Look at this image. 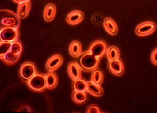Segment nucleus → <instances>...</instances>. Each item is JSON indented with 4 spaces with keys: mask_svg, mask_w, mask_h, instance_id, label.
Instances as JSON below:
<instances>
[{
    "mask_svg": "<svg viewBox=\"0 0 157 113\" xmlns=\"http://www.w3.org/2000/svg\"><path fill=\"white\" fill-rule=\"evenodd\" d=\"M20 19L17 14L13 11L9 9L0 11L1 28L11 27L18 29L21 24Z\"/></svg>",
    "mask_w": 157,
    "mask_h": 113,
    "instance_id": "1",
    "label": "nucleus"
},
{
    "mask_svg": "<svg viewBox=\"0 0 157 113\" xmlns=\"http://www.w3.org/2000/svg\"><path fill=\"white\" fill-rule=\"evenodd\" d=\"M80 62L82 70L86 72H91L98 68L100 59L87 51L82 53Z\"/></svg>",
    "mask_w": 157,
    "mask_h": 113,
    "instance_id": "2",
    "label": "nucleus"
},
{
    "mask_svg": "<svg viewBox=\"0 0 157 113\" xmlns=\"http://www.w3.org/2000/svg\"><path fill=\"white\" fill-rule=\"evenodd\" d=\"M27 85L33 91L43 92L47 88L46 74L37 73L33 77L27 81Z\"/></svg>",
    "mask_w": 157,
    "mask_h": 113,
    "instance_id": "3",
    "label": "nucleus"
},
{
    "mask_svg": "<svg viewBox=\"0 0 157 113\" xmlns=\"http://www.w3.org/2000/svg\"><path fill=\"white\" fill-rule=\"evenodd\" d=\"M20 36L18 29L13 27H5L1 28L0 40L1 41L13 43L18 40Z\"/></svg>",
    "mask_w": 157,
    "mask_h": 113,
    "instance_id": "4",
    "label": "nucleus"
},
{
    "mask_svg": "<svg viewBox=\"0 0 157 113\" xmlns=\"http://www.w3.org/2000/svg\"><path fill=\"white\" fill-rule=\"evenodd\" d=\"M107 49V44L105 41L102 40H97L91 44L88 51L100 59L105 55Z\"/></svg>",
    "mask_w": 157,
    "mask_h": 113,
    "instance_id": "5",
    "label": "nucleus"
},
{
    "mask_svg": "<svg viewBox=\"0 0 157 113\" xmlns=\"http://www.w3.org/2000/svg\"><path fill=\"white\" fill-rule=\"evenodd\" d=\"M157 26L154 22L146 21L139 24L135 29V33L139 36H146L155 32Z\"/></svg>",
    "mask_w": 157,
    "mask_h": 113,
    "instance_id": "6",
    "label": "nucleus"
},
{
    "mask_svg": "<svg viewBox=\"0 0 157 113\" xmlns=\"http://www.w3.org/2000/svg\"><path fill=\"white\" fill-rule=\"evenodd\" d=\"M20 75L26 81H28L37 73L36 66L29 61L24 63L20 69Z\"/></svg>",
    "mask_w": 157,
    "mask_h": 113,
    "instance_id": "7",
    "label": "nucleus"
},
{
    "mask_svg": "<svg viewBox=\"0 0 157 113\" xmlns=\"http://www.w3.org/2000/svg\"><path fill=\"white\" fill-rule=\"evenodd\" d=\"M82 68L76 61H71L68 65V74L73 81L82 77Z\"/></svg>",
    "mask_w": 157,
    "mask_h": 113,
    "instance_id": "8",
    "label": "nucleus"
},
{
    "mask_svg": "<svg viewBox=\"0 0 157 113\" xmlns=\"http://www.w3.org/2000/svg\"><path fill=\"white\" fill-rule=\"evenodd\" d=\"M63 61V56L59 54H56L49 58L46 62L47 69L48 71H54L59 68Z\"/></svg>",
    "mask_w": 157,
    "mask_h": 113,
    "instance_id": "9",
    "label": "nucleus"
},
{
    "mask_svg": "<svg viewBox=\"0 0 157 113\" xmlns=\"http://www.w3.org/2000/svg\"><path fill=\"white\" fill-rule=\"evenodd\" d=\"M108 67L109 71L113 74L117 76H121L125 72L123 63L120 59L109 61Z\"/></svg>",
    "mask_w": 157,
    "mask_h": 113,
    "instance_id": "10",
    "label": "nucleus"
},
{
    "mask_svg": "<svg viewBox=\"0 0 157 113\" xmlns=\"http://www.w3.org/2000/svg\"><path fill=\"white\" fill-rule=\"evenodd\" d=\"M84 18V13L78 10H75L70 12L67 16V23L71 25H75L82 22Z\"/></svg>",
    "mask_w": 157,
    "mask_h": 113,
    "instance_id": "11",
    "label": "nucleus"
},
{
    "mask_svg": "<svg viewBox=\"0 0 157 113\" xmlns=\"http://www.w3.org/2000/svg\"><path fill=\"white\" fill-rule=\"evenodd\" d=\"M104 28L111 35H115L118 32V26L114 20L111 17H106L104 20Z\"/></svg>",
    "mask_w": 157,
    "mask_h": 113,
    "instance_id": "12",
    "label": "nucleus"
},
{
    "mask_svg": "<svg viewBox=\"0 0 157 113\" xmlns=\"http://www.w3.org/2000/svg\"><path fill=\"white\" fill-rule=\"evenodd\" d=\"M31 4L30 1H24L19 4L17 8V15L21 19H24L29 15L30 11Z\"/></svg>",
    "mask_w": 157,
    "mask_h": 113,
    "instance_id": "13",
    "label": "nucleus"
},
{
    "mask_svg": "<svg viewBox=\"0 0 157 113\" xmlns=\"http://www.w3.org/2000/svg\"><path fill=\"white\" fill-rule=\"evenodd\" d=\"M56 13V7L54 4L49 3L45 7L43 16L45 21L52 22L54 20Z\"/></svg>",
    "mask_w": 157,
    "mask_h": 113,
    "instance_id": "14",
    "label": "nucleus"
},
{
    "mask_svg": "<svg viewBox=\"0 0 157 113\" xmlns=\"http://www.w3.org/2000/svg\"><path fill=\"white\" fill-rule=\"evenodd\" d=\"M86 92L95 97H101L104 94V90L101 85H96L91 81H88Z\"/></svg>",
    "mask_w": 157,
    "mask_h": 113,
    "instance_id": "15",
    "label": "nucleus"
},
{
    "mask_svg": "<svg viewBox=\"0 0 157 113\" xmlns=\"http://www.w3.org/2000/svg\"><path fill=\"white\" fill-rule=\"evenodd\" d=\"M69 51L70 56L74 58L80 57L82 55V45L78 40L72 41L70 44Z\"/></svg>",
    "mask_w": 157,
    "mask_h": 113,
    "instance_id": "16",
    "label": "nucleus"
},
{
    "mask_svg": "<svg viewBox=\"0 0 157 113\" xmlns=\"http://www.w3.org/2000/svg\"><path fill=\"white\" fill-rule=\"evenodd\" d=\"M46 86L47 89L53 90L57 86L58 82L57 76L54 71H48L46 74Z\"/></svg>",
    "mask_w": 157,
    "mask_h": 113,
    "instance_id": "17",
    "label": "nucleus"
},
{
    "mask_svg": "<svg viewBox=\"0 0 157 113\" xmlns=\"http://www.w3.org/2000/svg\"><path fill=\"white\" fill-rule=\"evenodd\" d=\"M20 58V55L10 51L6 54L1 60H2L3 62L6 65H12L17 62Z\"/></svg>",
    "mask_w": 157,
    "mask_h": 113,
    "instance_id": "18",
    "label": "nucleus"
},
{
    "mask_svg": "<svg viewBox=\"0 0 157 113\" xmlns=\"http://www.w3.org/2000/svg\"><path fill=\"white\" fill-rule=\"evenodd\" d=\"M106 55L109 61L120 59V50L118 48L115 46H111L107 48Z\"/></svg>",
    "mask_w": 157,
    "mask_h": 113,
    "instance_id": "19",
    "label": "nucleus"
},
{
    "mask_svg": "<svg viewBox=\"0 0 157 113\" xmlns=\"http://www.w3.org/2000/svg\"><path fill=\"white\" fill-rule=\"evenodd\" d=\"M72 99L74 102L78 104H83L87 99V95L84 92L73 91L72 93Z\"/></svg>",
    "mask_w": 157,
    "mask_h": 113,
    "instance_id": "20",
    "label": "nucleus"
},
{
    "mask_svg": "<svg viewBox=\"0 0 157 113\" xmlns=\"http://www.w3.org/2000/svg\"><path fill=\"white\" fill-rule=\"evenodd\" d=\"M103 72L100 69H95L92 71L91 75V81L96 85H101L103 82Z\"/></svg>",
    "mask_w": 157,
    "mask_h": 113,
    "instance_id": "21",
    "label": "nucleus"
},
{
    "mask_svg": "<svg viewBox=\"0 0 157 113\" xmlns=\"http://www.w3.org/2000/svg\"><path fill=\"white\" fill-rule=\"evenodd\" d=\"M87 85L88 82L81 78L76 80L73 82V89L75 91L86 92Z\"/></svg>",
    "mask_w": 157,
    "mask_h": 113,
    "instance_id": "22",
    "label": "nucleus"
},
{
    "mask_svg": "<svg viewBox=\"0 0 157 113\" xmlns=\"http://www.w3.org/2000/svg\"><path fill=\"white\" fill-rule=\"evenodd\" d=\"M12 43L0 41V58L1 59L7 52L11 51Z\"/></svg>",
    "mask_w": 157,
    "mask_h": 113,
    "instance_id": "23",
    "label": "nucleus"
},
{
    "mask_svg": "<svg viewBox=\"0 0 157 113\" xmlns=\"http://www.w3.org/2000/svg\"><path fill=\"white\" fill-rule=\"evenodd\" d=\"M22 45L21 43V42L16 40V41L13 42L12 47H11V51L14 53V54H17V55H21V51H22Z\"/></svg>",
    "mask_w": 157,
    "mask_h": 113,
    "instance_id": "24",
    "label": "nucleus"
},
{
    "mask_svg": "<svg viewBox=\"0 0 157 113\" xmlns=\"http://www.w3.org/2000/svg\"><path fill=\"white\" fill-rule=\"evenodd\" d=\"M86 113H101L100 108L97 105L91 104L88 106L86 111Z\"/></svg>",
    "mask_w": 157,
    "mask_h": 113,
    "instance_id": "25",
    "label": "nucleus"
},
{
    "mask_svg": "<svg viewBox=\"0 0 157 113\" xmlns=\"http://www.w3.org/2000/svg\"><path fill=\"white\" fill-rule=\"evenodd\" d=\"M151 61L152 63L155 66L157 65V49H155V50L152 52L151 55Z\"/></svg>",
    "mask_w": 157,
    "mask_h": 113,
    "instance_id": "26",
    "label": "nucleus"
},
{
    "mask_svg": "<svg viewBox=\"0 0 157 113\" xmlns=\"http://www.w3.org/2000/svg\"><path fill=\"white\" fill-rule=\"evenodd\" d=\"M19 111H26V112L30 111V112L31 110L29 106H24V107H22L21 109H20Z\"/></svg>",
    "mask_w": 157,
    "mask_h": 113,
    "instance_id": "27",
    "label": "nucleus"
}]
</instances>
